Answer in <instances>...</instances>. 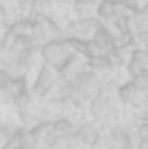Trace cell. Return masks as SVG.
<instances>
[{
    "mask_svg": "<svg viewBox=\"0 0 148 149\" xmlns=\"http://www.w3.org/2000/svg\"><path fill=\"white\" fill-rule=\"evenodd\" d=\"M75 137L82 146L89 148L99 145L101 141L99 130L92 124L82 125L76 130Z\"/></svg>",
    "mask_w": 148,
    "mask_h": 149,
    "instance_id": "obj_1",
    "label": "cell"
}]
</instances>
